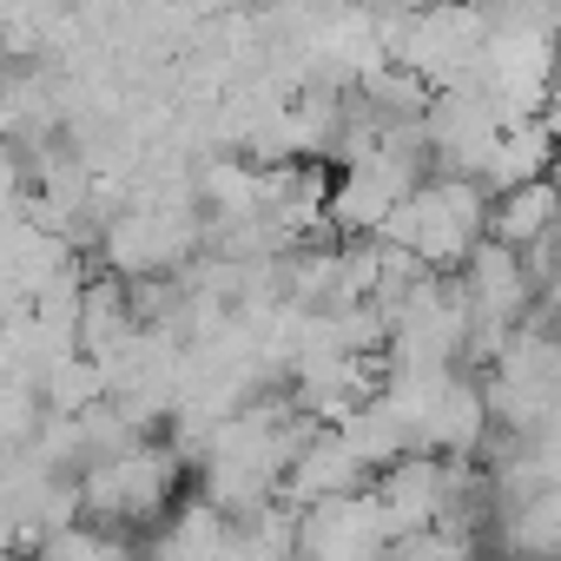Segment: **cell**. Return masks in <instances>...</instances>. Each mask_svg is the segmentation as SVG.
Here are the masks:
<instances>
[{"instance_id": "cell-1", "label": "cell", "mask_w": 561, "mask_h": 561, "mask_svg": "<svg viewBox=\"0 0 561 561\" xmlns=\"http://www.w3.org/2000/svg\"><path fill=\"white\" fill-rule=\"evenodd\" d=\"M179 476H185V456L179 449H159V443H133L106 462H93L80 476V495H87V515L106 522V528H139V522H159L179 495Z\"/></svg>"}, {"instance_id": "cell-2", "label": "cell", "mask_w": 561, "mask_h": 561, "mask_svg": "<svg viewBox=\"0 0 561 561\" xmlns=\"http://www.w3.org/2000/svg\"><path fill=\"white\" fill-rule=\"evenodd\" d=\"M554 225H561V185H554V172H548V179H528V185H515V192H495L489 238L528 251V244H541Z\"/></svg>"}]
</instances>
